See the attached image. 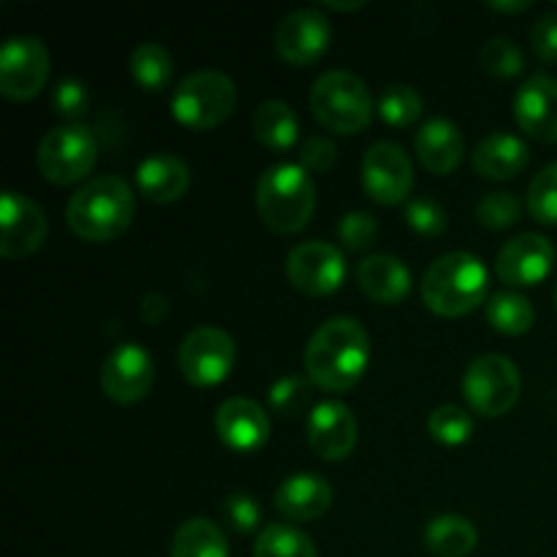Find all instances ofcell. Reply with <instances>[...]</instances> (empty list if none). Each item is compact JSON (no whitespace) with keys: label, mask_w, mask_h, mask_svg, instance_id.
I'll list each match as a JSON object with an SVG mask.
<instances>
[{"label":"cell","mask_w":557,"mask_h":557,"mask_svg":"<svg viewBox=\"0 0 557 557\" xmlns=\"http://www.w3.org/2000/svg\"><path fill=\"white\" fill-rule=\"evenodd\" d=\"M370 364V335L351 315H335L310 335L305 370L319 389L348 392Z\"/></svg>","instance_id":"obj_1"},{"label":"cell","mask_w":557,"mask_h":557,"mask_svg":"<svg viewBox=\"0 0 557 557\" xmlns=\"http://www.w3.org/2000/svg\"><path fill=\"white\" fill-rule=\"evenodd\" d=\"M65 218L71 232L87 243L117 239L134 221V190L117 174L92 177L71 196Z\"/></svg>","instance_id":"obj_2"},{"label":"cell","mask_w":557,"mask_h":557,"mask_svg":"<svg viewBox=\"0 0 557 557\" xmlns=\"http://www.w3.org/2000/svg\"><path fill=\"white\" fill-rule=\"evenodd\" d=\"M490 272L479 256L451 250L435 259L422 277V299L433 313L455 319L476 310L487 299Z\"/></svg>","instance_id":"obj_3"},{"label":"cell","mask_w":557,"mask_h":557,"mask_svg":"<svg viewBox=\"0 0 557 557\" xmlns=\"http://www.w3.org/2000/svg\"><path fill=\"white\" fill-rule=\"evenodd\" d=\"M256 210L261 221L281 234H294L315 210V185L302 163H275L256 183Z\"/></svg>","instance_id":"obj_4"},{"label":"cell","mask_w":557,"mask_h":557,"mask_svg":"<svg viewBox=\"0 0 557 557\" xmlns=\"http://www.w3.org/2000/svg\"><path fill=\"white\" fill-rule=\"evenodd\" d=\"M310 109L324 128L359 134L373 117V96L351 71H326L310 87Z\"/></svg>","instance_id":"obj_5"},{"label":"cell","mask_w":557,"mask_h":557,"mask_svg":"<svg viewBox=\"0 0 557 557\" xmlns=\"http://www.w3.org/2000/svg\"><path fill=\"white\" fill-rule=\"evenodd\" d=\"M234 107H237V85L223 71H194L174 87L172 114L194 131L215 128L234 112Z\"/></svg>","instance_id":"obj_6"},{"label":"cell","mask_w":557,"mask_h":557,"mask_svg":"<svg viewBox=\"0 0 557 557\" xmlns=\"http://www.w3.org/2000/svg\"><path fill=\"white\" fill-rule=\"evenodd\" d=\"M462 395L479 417H504L522 395V375L504 354H482L462 375Z\"/></svg>","instance_id":"obj_7"},{"label":"cell","mask_w":557,"mask_h":557,"mask_svg":"<svg viewBox=\"0 0 557 557\" xmlns=\"http://www.w3.org/2000/svg\"><path fill=\"white\" fill-rule=\"evenodd\" d=\"M96 136L79 123L58 125V128L47 131L44 139L38 141L36 152L38 172L54 185H74L85 180L90 169L96 166Z\"/></svg>","instance_id":"obj_8"},{"label":"cell","mask_w":557,"mask_h":557,"mask_svg":"<svg viewBox=\"0 0 557 557\" xmlns=\"http://www.w3.org/2000/svg\"><path fill=\"white\" fill-rule=\"evenodd\" d=\"M237 362V343L221 326H196L177 351L180 373L194 386H215L228 379Z\"/></svg>","instance_id":"obj_9"},{"label":"cell","mask_w":557,"mask_h":557,"mask_svg":"<svg viewBox=\"0 0 557 557\" xmlns=\"http://www.w3.org/2000/svg\"><path fill=\"white\" fill-rule=\"evenodd\" d=\"M49 76L47 44L36 36H11L0 49V92L11 101H30Z\"/></svg>","instance_id":"obj_10"},{"label":"cell","mask_w":557,"mask_h":557,"mask_svg":"<svg viewBox=\"0 0 557 557\" xmlns=\"http://www.w3.org/2000/svg\"><path fill=\"white\" fill-rule=\"evenodd\" d=\"M286 275L297 292L310 297H326L337 292L346 277V256L337 245L324 239L294 245L286 259Z\"/></svg>","instance_id":"obj_11"},{"label":"cell","mask_w":557,"mask_h":557,"mask_svg":"<svg viewBox=\"0 0 557 557\" xmlns=\"http://www.w3.org/2000/svg\"><path fill=\"white\" fill-rule=\"evenodd\" d=\"M362 185L379 205L408 201L413 188V166L408 152L395 141H375L362 158Z\"/></svg>","instance_id":"obj_12"},{"label":"cell","mask_w":557,"mask_h":557,"mask_svg":"<svg viewBox=\"0 0 557 557\" xmlns=\"http://www.w3.org/2000/svg\"><path fill=\"white\" fill-rule=\"evenodd\" d=\"M156 381V362L139 343H120L101 364V386L109 400L131 406L147 397Z\"/></svg>","instance_id":"obj_13"},{"label":"cell","mask_w":557,"mask_h":557,"mask_svg":"<svg viewBox=\"0 0 557 557\" xmlns=\"http://www.w3.org/2000/svg\"><path fill=\"white\" fill-rule=\"evenodd\" d=\"M0 226H3V234H0V256L3 259L30 256L47 239L44 210L16 190H5L3 199H0Z\"/></svg>","instance_id":"obj_14"},{"label":"cell","mask_w":557,"mask_h":557,"mask_svg":"<svg viewBox=\"0 0 557 557\" xmlns=\"http://www.w3.org/2000/svg\"><path fill=\"white\" fill-rule=\"evenodd\" d=\"M332 25L319 9H297L275 27V49L286 63L310 65L330 49Z\"/></svg>","instance_id":"obj_15"},{"label":"cell","mask_w":557,"mask_h":557,"mask_svg":"<svg viewBox=\"0 0 557 557\" xmlns=\"http://www.w3.org/2000/svg\"><path fill=\"white\" fill-rule=\"evenodd\" d=\"M555 264V248L544 234L522 232L506 239L498 250L495 272L506 286H536L549 275Z\"/></svg>","instance_id":"obj_16"},{"label":"cell","mask_w":557,"mask_h":557,"mask_svg":"<svg viewBox=\"0 0 557 557\" xmlns=\"http://www.w3.org/2000/svg\"><path fill=\"white\" fill-rule=\"evenodd\" d=\"M308 444L321 460H346L357 446V419H354L351 408L341 400H324L315 403L313 411L308 413Z\"/></svg>","instance_id":"obj_17"},{"label":"cell","mask_w":557,"mask_h":557,"mask_svg":"<svg viewBox=\"0 0 557 557\" xmlns=\"http://www.w3.org/2000/svg\"><path fill=\"white\" fill-rule=\"evenodd\" d=\"M517 125L533 139L553 145L557 141V79L547 74H533L522 82L515 96Z\"/></svg>","instance_id":"obj_18"},{"label":"cell","mask_w":557,"mask_h":557,"mask_svg":"<svg viewBox=\"0 0 557 557\" xmlns=\"http://www.w3.org/2000/svg\"><path fill=\"white\" fill-rule=\"evenodd\" d=\"M215 433L228 449L256 451L270 438V417L248 397H228L215 411Z\"/></svg>","instance_id":"obj_19"},{"label":"cell","mask_w":557,"mask_h":557,"mask_svg":"<svg viewBox=\"0 0 557 557\" xmlns=\"http://www.w3.org/2000/svg\"><path fill=\"white\" fill-rule=\"evenodd\" d=\"M332 506V487L319 473H292L275 490V509L292 522H313Z\"/></svg>","instance_id":"obj_20"},{"label":"cell","mask_w":557,"mask_h":557,"mask_svg":"<svg viewBox=\"0 0 557 557\" xmlns=\"http://www.w3.org/2000/svg\"><path fill=\"white\" fill-rule=\"evenodd\" d=\"M413 147L422 166L433 174H449L466 156L462 131L449 117H430L413 136Z\"/></svg>","instance_id":"obj_21"},{"label":"cell","mask_w":557,"mask_h":557,"mask_svg":"<svg viewBox=\"0 0 557 557\" xmlns=\"http://www.w3.org/2000/svg\"><path fill=\"white\" fill-rule=\"evenodd\" d=\"M357 283L373 302L395 305L411 292V272L397 256L370 253L359 261Z\"/></svg>","instance_id":"obj_22"},{"label":"cell","mask_w":557,"mask_h":557,"mask_svg":"<svg viewBox=\"0 0 557 557\" xmlns=\"http://www.w3.org/2000/svg\"><path fill=\"white\" fill-rule=\"evenodd\" d=\"M136 185L150 201L169 205L185 196L190 185V169L183 158L158 152V156H147L136 166Z\"/></svg>","instance_id":"obj_23"},{"label":"cell","mask_w":557,"mask_h":557,"mask_svg":"<svg viewBox=\"0 0 557 557\" xmlns=\"http://www.w3.org/2000/svg\"><path fill=\"white\" fill-rule=\"evenodd\" d=\"M528 158H531V150L520 136L509 134V131H495L479 141L471 161L482 177L511 180L528 166Z\"/></svg>","instance_id":"obj_24"},{"label":"cell","mask_w":557,"mask_h":557,"mask_svg":"<svg viewBox=\"0 0 557 557\" xmlns=\"http://www.w3.org/2000/svg\"><path fill=\"white\" fill-rule=\"evenodd\" d=\"M424 544L435 557H466L476 549L479 533L468 517L441 515L424 528Z\"/></svg>","instance_id":"obj_25"},{"label":"cell","mask_w":557,"mask_h":557,"mask_svg":"<svg viewBox=\"0 0 557 557\" xmlns=\"http://www.w3.org/2000/svg\"><path fill=\"white\" fill-rule=\"evenodd\" d=\"M253 134L270 150H292L299 139L297 112L286 101L270 98V101L259 103V109H256Z\"/></svg>","instance_id":"obj_26"},{"label":"cell","mask_w":557,"mask_h":557,"mask_svg":"<svg viewBox=\"0 0 557 557\" xmlns=\"http://www.w3.org/2000/svg\"><path fill=\"white\" fill-rule=\"evenodd\" d=\"M172 557H228L226 533L207 517H190L174 531Z\"/></svg>","instance_id":"obj_27"},{"label":"cell","mask_w":557,"mask_h":557,"mask_svg":"<svg viewBox=\"0 0 557 557\" xmlns=\"http://www.w3.org/2000/svg\"><path fill=\"white\" fill-rule=\"evenodd\" d=\"M487 321L500 335H525L536 321L531 299L517 292H498L487 299Z\"/></svg>","instance_id":"obj_28"},{"label":"cell","mask_w":557,"mask_h":557,"mask_svg":"<svg viewBox=\"0 0 557 557\" xmlns=\"http://www.w3.org/2000/svg\"><path fill=\"white\" fill-rule=\"evenodd\" d=\"M128 69L131 74H134V79L139 82L145 90L161 92L163 87H169V82H172L174 60L161 44L145 41L131 52Z\"/></svg>","instance_id":"obj_29"},{"label":"cell","mask_w":557,"mask_h":557,"mask_svg":"<svg viewBox=\"0 0 557 557\" xmlns=\"http://www.w3.org/2000/svg\"><path fill=\"white\" fill-rule=\"evenodd\" d=\"M253 557H319L313 542L288 522H270L253 544Z\"/></svg>","instance_id":"obj_30"},{"label":"cell","mask_w":557,"mask_h":557,"mask_svg":"<svg viewBox=\"0 0 557 557\" xmlns=\"http://www.w3.org/2000/svg\"><path fill=\"white\" fill-rule=\"evenodd\" d=\"M319 386L313 384L305 375H283L275 384L270 386V406L272 411L281 413V417L292 419L299 417V413L308 411L313 406V397ZM313 411V408H310Z\"/></svg>","instance_id":"obj_31"},{"label":"cell","mask_w":557,"mask_h":557,"mask_svg":"<svg viewBox=\"0 0 557 557\" xmlns=\"http://www.w3.org/2000/svg\"><path fill=\"white\" fill-rule=\"evenodd\" d=\"M428 430L433 435V441H438V444L462 446L473 435V417L466 408L455 406V403H446V406H438L435 411H430Z\"/></svg>","instance_id":"obj_32"},{"label":"cell","mask_w":557,"mask_h":557,"mask_svg":"<svg viewBox=\"0 0 557 557\" xmlns=\"http://www.w3.org/2000/svg\"><path fill=\"white\" fill-rule=\"evenodd\" d=\"M422 96L411 85H389L379 98V114L386 125L408 128L422 114Z\"/></svg>","instance_id":"obj_33"},{"label":"cell","mask_w":557,"mask_h":557,"mask_svg":"<svg viewBox=\"0 0 557 557\" xmlns=\"http://www.w3.org/2000/svg\"><path fill=\"white\" fill-rule=\"evenodd\" d=\"M528 210L539 223H557V161L544 166L528 185Z\"/></svg>","instance_id":"obj_34"},{"label":"cell","mask_w":557,"mask_h":557,"mask_svg":"<svg viewBox=\"0 0 557 557\" xmlns=\"http://www.w3.org/2000/svg\"><path fill=\"white\" fill-rule=\"evenodd\" d=\"M479 60H482L484 69L495 76H517L522 69H525V54L517 47L511 38H490L487 44L479 52Z\"/></svg>","instance_id":"obj_35"},{"label":"cell","mask_w":557,"mask_h":557,"mask_svg":"<svg viewBox=\"0 0 557 557\" xmlns=\"http://www.w3.org/2000/svg\"><path fill=\"white\" fill-rule=\"evenodd\" d=\"M522 212V201L511 190H490L476 205V218L487 228H506L517 223Z\"/></svg>","instance_id":"obj_36"},{"label":"cell","mask_w":557,"mask_h":557,"mask_svg":"<svg viewBox=\"0 0 557 557\" xmlns=\"http://www.w3.org/2000/svg\"><path fill=\"white\" fill-rule=\"evenodd\" d=\"M406 223L419 234V237H441L446 232V215L444 207L428 196H417V199L406 201Z\"/></svg>","instance_id":"obj_37"},{"label":"cell","mask_w":557,"mask_h":557,"mask_svg":"<svg viewBox=\"0 0 557 557\" xmlns=\"http://www.w3.org/2000/svg\"><path fill=\"white\" fill-rule=\"evenodd\" d=\"M337 237L348 250H368L379 239V221L362 210L346 212L337 223Z\"/></svg>","instance_id":"obj_38"},{"label":"cell","mask_w":557,"mask_h":557,"mask_svg":"<svg viewBox=\"0 0 557 557\" xmlns=\"http://www.w3.org/2000/svg\"><path fill=\"white\" fill-rule=\"evenodd\" d=\"M221 517L232 531L250 533L259 528L261 522V506L253 495L248 493H232L221 504Z\"/></svg>","instance_id":"obj_39"},{"label":"cell","mask_w":557,"mask_h":557,"mask_svg":"<svg viewBox=\"0 0 557 557\" xmlns=\"http://www.w3.org/2000/svg\"><path fill=\"white\" fill-rule=\"evenodd\" d=\"M90 92L79 79H60L52 90L54 114L63 120H79L87 112Z\"/></svg>","instance_id":"obj_40"},{"label":"cell","mask_w":557,"mask_h":557,"mask_svg":"<svg viewBox=\"0 0 557 557\" xmlns=\"http://www.w3.org/2000/svg\"><path fill=\"white\" fill-rule=\"evenodd\" d=\"M299 161L308 172H326L337 161V145L326 134H310L299 145Z\"/></svg>","instance_id":"obj_41"},{"label":"cell","mask_w":557,"mask_h":557,"mask_svg":"<svg viewBox=\"0 0 557 557\" xmlns=\"http://www.w3.org/2000/svg\"><path fill=\"white\" fill-rule=\"evenodd\" d=\"M533 52L544 63H557V14H544L531 30Z\"/></svg>","instance_id":"obj_42"},{"label":"cell","mask_w":557,"mask_h":557,"mask_svg":"<svg viewBox=\"0 0 557 557\" xmlns=\"http://www.w3.org/2000/svg\"><path fill=\"white\" fill-rule=\"evenodd\" d=\"M490 9L495 11H528L531 9V0H515V3H509V0H490Z\"/></svg>","instance_id":"obj_43"},{"label":"cell","mask_w":557,"mask_h":557,"mask_svg":"<svg viewBox=\"0 0 557 557\" xmlns=\"http://www.w3.org/2000/svg\"><path fill=\"white\" fill-rule=\"evenodd\" d=\"M364 3H335V0H330L326 3V9H337V11H351V9H362Z\"/></svg>","instance_id":"obj_44"},{"label":"cell","mask_w":557,"mask_h":557,"mask_svg":"<svg viewBox=\"0 0 557 557\" xmlns=\"http://www.w3.org/2000/svg\"><path fill=\"white\" fill-rule=\"evenodd\" d=\"M555 305H557V288H555Z\"/></svg>","instance_id":"obj_45"}]
</instances>
